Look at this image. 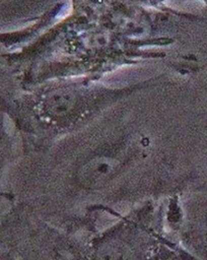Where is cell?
Returning <instances> with one entry per match:
<instances>
[{
	"mask_svg": "<svg viewBox=\"0 0 207 260\" xmlns=\"http://www.w3.org/2000/svg\"><path fill=\"white\" fill-rule=\"evenodd\" d=\"M185 242L198 260H207V189L197 191L189 202Z\"/></svg>",
	"mask_w": 207,
	"mask_h": 260,
	"instance_id": "obj_1",
	"label": "cell"
}]
</instances>
